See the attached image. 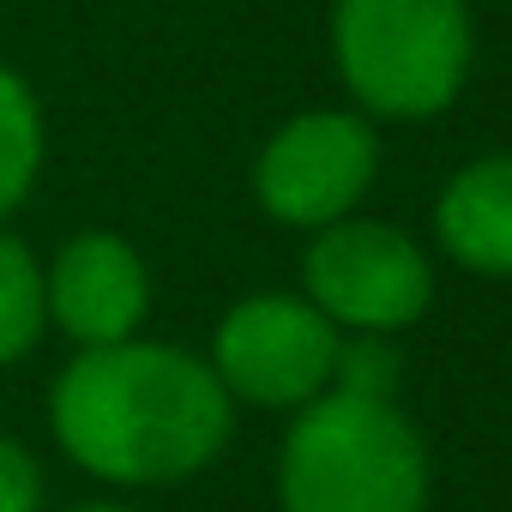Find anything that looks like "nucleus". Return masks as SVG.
Returning a JSON list of instances; mask_svg holds the SVG:
<instances>
[{"label": "nucleus", "instance_id": "1", "mask_svg": "<svg viewBox=\"0 0 512 512\" xmlns=\"http://www.w3.org/2000/svg\"><path fill=\"white\" fill-rule=\"evenodd\" d=\"M55 446L97 482L163 488L199 476L229 440L223 380L169 344L121 338L79 350L49 392Z\"/></svg>", "mask_w": 512, "mask_h": 512}, {"label": "nucleus", "instance_id": "2", "mask_svg": "<svg viewBox=\"0 0 512 512\" xmlns=\"http://www.w3.org/2000/svg\"><path fill=\"white\" fill-rule=\"evenodd\" d=\"M284 512H422L428 452L416 428L368 392H320L278 458Z\"/></svg>", "mask_w": 512, "mask_h": 512}, {"label": "nucleus", "instance_id": "3", "mask_svg": "<svg viewBox=\"0 0 512 512\" xmlns=\"http://www.w3.org/2000/svg\"><path fill=\"white\" fill-rule=\"evenodd\" d=\"M338 67L380 115H434L470 67L464 0H338Z\"/></svg>", "mask_w": 512, "mask_h": 512}, {"label": "nucleus", "instance_id": "4", "mask_svg": "<svg viewBox=\"0 0 512 512\" xmlns=\"http://www.w3.org/2000/svg\"><path fill=\"white\" fill-rule=\"evenodd\" d=\"M338 326L296 296H253L223 314L211 374L247 404H314L338 374Z\"/></svg>", "mask_w": 512, "mask_h": 512}, {"label": "nucleus", "instance_id": "5", "mask_svg": "<svg viewBox=\"0 0 512 512\" xmlns=\"http://www.w3.org/2000/svg\"><path fill=\"white\" fill-rule=\"evenodd\" d=\"M308 296L338 326L398 332L428 308V260L386 223H326L308 247Z\"/></svg>", "mask_w": 512, "mask_h": 512}, {"label": "nucleus", "instance_id": "6", "mask_svg": "<svg viewBox=\"0 0 512 512\" xmlns=\"http://www.w3.org/2000/svg\"><path fill=\"white\" fill-rule=\"evenodd\" d=\"M253 181H260V205L278 223H344V211L374 181V133L356 115H302L266 145Z\"/></svg>", "mask_w": 512, "mask_h": 512}, {"label": "nucleus", "instance_id": "7", "mask_svg": "<svg viewBox=\"0 0 512 512\" xmlns=\"http://www.w3.org/2000/svg\"><path fill=\"white\" fill-rule=\"evenodd\" d=\"M43 290H49V326H61L79 350L139 338L145 308H151L145 260L115 229L67 235L61 253L43 266Z\"/></svg>", "mask_w": 512, "mask_h": 512}, {"label": "nucleus", "instance_id": "8", "mask_svg": "<svg viewBox=\"0 0 512 512\" xmlns=\"http://www.w3.org/2000/svg\"><path fill=\"white\" fill-rule=\"evenodd\" d=\"M440 241L470 272H512V157L470 163L440 193Z\"/></svg>", "mask_w": 512, "mask_h": 512}, {"label": "nucleus", "instance_id": "9", "mask_svg": "<svg viewBox=\"0 0 512 512\" xmlns=\"http://www.w3.org/2000/svg\"><path fill=\"white\" fill-rule=\"evenodd\" d=\"M49 332V290H43V260L0 229V368L25 362Z\"/></svg>", "mask_w": 512, "mask_h": 512}, {"label": "nucleus", "instance_id": "10", "mask_svg": "<svg viewBox=\"0 0 512 512\" xmlns=\"http://www.w3.org/2000/svg\"><path fill=\"white\" fill-rule=\"evenodd\" d=\"M43 175V109L37 91L0 67V217H13Z\"/></svg>", "mask_w": 512, "mask_h": 512}, {"label": "nucleus", "instance_id": "11", "mask_svg": "<svg viewBox=\"0 0 512 512\" xmlns=\"http://www.w3.org/2000/svg\"><path fill=\"white\" fill-rule=\"evenodd\" d=\"M0 512H43V470L13 434H0Z\"/></svg>", "mask_w": 512, "mask_h": 512}, {"label": "nucleus", "instance_id": "12", "mask_svg": "<svg viewBox=\"0 0 512 512\" xmlns=\"http://www.w3.org/2000/svg\"><path fill=\"white\" fill-rule=\"evenodd\" d=\"M73 512H133V506H115V500H91V506H73Z\"/></svg>", "mask_w": 512, "mask_h": 512}]
</instances>
